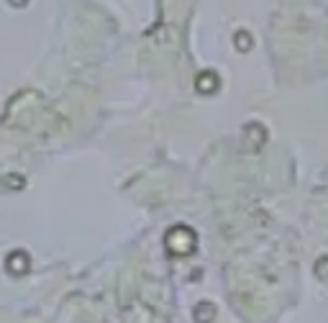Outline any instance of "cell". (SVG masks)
<instances>
[{"label":"cell","mask_w":328,"mask_h":323,"mask_svg":"<svg viewBox=\"0 0 328 323\" xmlns=\"http://www.w3.org/2000/svg\"><path fill=\"white\" fill-rule=\"evenodd\" d=\"M221 85H218V74H213V72H202L200 77H197V90L200 93H205V95H211V93H216Z\"/></svg>","instance_id":"cell-1"},{"label":"cell","mask_w":328,"mask_h":323,"mask_svg":"<svg viewBox=\"0 0 328 323\" xmlns=\"http://www.w3.org/2000/svg\"><path fill=\"white\" fill-rule=\"evenodd\" d=\"M233 42H236V49H238V52H249V49H252V33H249V31H236Z\"/></svg>","instance_id":"cell-2"},{"label":"cell","mask_w":328,"mask_h":323,"mask_svg":"<svg viewBox=\"0 0 328 323\" xmlns=\"http://www.w3.org/2000/svg\"><path fill=\"white\" fill-rule=\"evenodd\" d=\"M315 277L318 279H328V254L315 259Z\"/></svg>","instance_id":"cell-3"},{"label":"cell","mask_w":328,"mask_h":323,"mask_svg":"<svg viewBox=\"0 0 328 323\" xmlns=\"http://www.w3.org/2000/svg\"><path fill=\"white\" fill-rule=\"evenodd\" d=\"M28 0H11V6H26Z\"/></svg>","instance_id":"cell-4"}]
</instances>
